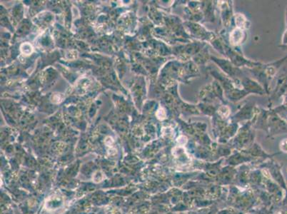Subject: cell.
Masks as SVG:
<instances>
[{
  "label": "cell",
  "instance_id": "obj_3",
  "mask_svg": "<svg viewBox=\"0 0 287 214\" xmlns=\"http://www.w3.org/2000/svg\"><path fill=\"white\" fill-rule=\"evenodd\" d=\"M177 141H178V143H179V144L184 145V144H185L186 143H187V138L184 137V136H181V137H180L179 138H178Z\"/></svg>",
  "mask_w": 287,
  "mask_h": 214
},
{
  "label": "cell",
  "instance_id": "obj_2",
  "mask_svg": "<svg viewBox=\"0 0 287 214\" xmlns=\"http://www.w3.org/2000/svg\"><path fill=\"white\" fill-rule=\"evenodd\" d=\"M281 149L284 152H287V139H284L281 143Z\"/></svg>",
  "mask_w": 287,
  "mask_h": 214
},
{
  "label": "cell",
  "instance_id": "obj_1",
  "mask_svg": "<svg viewBox=\"0 0 287 214\" xmlns=\"http://www.w3.org/2000/svg\"><path fill=\"white\" fill-rule=\"evenodd\" d=\"M21 51L24 54L30 55L33 51V48H32V45L29 43H24L21 46Z\"/></svg>",
  "mask_w": 287,
  "mask_h": 214
}]
</instances>
